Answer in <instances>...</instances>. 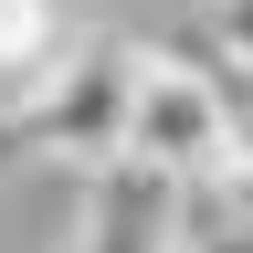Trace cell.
<instances>
[{"label":"cell","instance_id":"obj_1","mask_svg":"<svg viewBox=\"0 0 253 253\" xmlns=\"http://www.w3.org/2000/svg\"><path fill=\"white\" fill-rule=\"evenodd\" d=\"M126 106H137V42H74L53 84L21 95V148L32 169H116L126 158Z\"/></svg>","mask_w":253,"mask_h":253},{"label":"cell","instance_id":"obj_2","mask_svg":"<svg viewBox=\"0 0 253 253\" xmlns=\"http://www.w3.org/2000/svg\"><path fill=\"white\" fill-rule=\"evenodd\" d=\"M126 158L158 179H179V190H201L232 169V137H221V106H211V84L190 74L179 53H137V106H126Z\"/></svg>","mask_w":253,"mask_h":253},{"label":"cell","instance_id":"obj_3","mask_svg":"<svg viewBox=\"0 0 253 253\" xmlns=\"http://www.w3.org/2000/svg\"><path fill=\"white\" fill-rule=\"evenodd\" d=\"M179 221H190V190L116 158V169L84 179V221H74V253H179Z\"/></svg>","mask_w":253,"mask_h":253},{"label":"cell","instance_id":"obj_4","mask_svg":"<svg viewBox=\"0 0 253 253\" xmlns=\"http://www.w3.org/2000/svg\"><path fill=\"white\" fill-rule=\"evenodd\" d=\"M63 53H74V32H63L53 0H0V106H21L32 84H53Z\"/></svg>","mask_w":253,"mask_h":253},{"label":"cell","instance_id":"obj_5","mask_svg":"<svg viewBox=\"0 0 253 253\" xmlns=\"http://www.w3.org/2000/svg\"><path fill=\"white\" fill-rule=\"evenodd\" d=\"M179 253H253V221H232L221 190L201 179V190H190V221H179Z\"/></svg>","mask_w":253,"mask_h":253}]
</instances>
